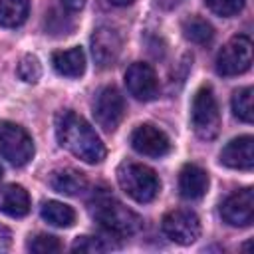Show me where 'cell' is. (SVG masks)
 <instances>
[{"label":"cell","mask_w":254,"mask_h":254,"mask_svg":"<svg viewBox=\"0 0 254 254\" xmlns=\"http://www.w3.org/2000/svg\"><path fill=\"white\" fill-rule=\"evenodd\" d=\"M56 133L62 147L87 165H97L105 159V145L93 127L73 111H62L56 117Z\"/></svg>","instance_id":"1"},{"label":"cell","mask_w":254,"mask_h":254,"mask_svg":"<svg viewBox=\"0 0 254 254\" xmlns=\"http://www.w3.org/2000/svg\"><path fill=\"white\" fill-rule=\"evenodd\" d=\"M91 216L95 218V222H99L101 228L115 236H131L143 226V220L137 212H133L107 192H99L97 196H93Z\"/></svg>","instance_id":"2"},{"label":"cell","mask_w":254,"mask_h":254,"mask_svg":"<svg viewBox=\"0 0 254 254\" xmlns=\"http://www.w3.org/2000/svg\"><path fill=\"white\" fill-rule=\"evenodd\" d=\"M117 181L121 190L131 196L135 202H151L159 190H161V181L157 173L141 163H125L117 169Z\"/></svg>","instance_id":"3"},{"label":"cell","mask_w":254,"mask_h":254,"mask_svg":"<svg viewBox=\"0 0 254 254\" xmlns=\"http://www.w3.org/2000/svg\"><path fill=\"white\" fill-rule=\"evenodd\" d=\"M190 125L198 139L212 141L220 133V111L216 97L208 85L200 87L190 105Z\"/></svg>","instance_id":"4"},{"label":"cell","mask_w":254,"mask_h":254,"mask_svg":"<svg viewBox=\"0 0 254 254\" xmlns=\"http://www.w3.org/2000/svg\"><path fill=\"white\" fill-rule=\"evenodd\" d=\"M0 155L14 167L30 163L34 157V141L30 133L12 121H0Z\"/></svg>","instance_id":"5"},{"label":"cell","mask_w":254,"mask_h":254,"mask_svg":"<svg viewBox=\"0 0 254 254\" xmlns=\"http://www.w3.org/2000/svg\"><path fill=\"white\" fill-rule=\"evenodd\" d=\"M252 65V42L248 36L238 34L232 36L222 50L218 52L216 58V71L218 75L230 77V75H240L248 71Z\"/></svg>","instance_id":"6"},{"label":"cell","mask_w":254,"mask_h":254,"mask_svg":"<svg viewBox=\"0 0 254 254\" xmlns=\"http://www.w3.org/2000/svg\"><path fill=\"white\" fill-rule=\"evenodd\" d=\"M125 113V101L117 87L107 85L101 87L93 101V117L99 127L105 131H115L123 119Z\"/></svg>","instance_id":"7"},{"label":"cell","mask_w":254,"mask_h":254,"mask_svg":"<svg viewBox=\"0 0 254 254\" xmlns=\"http://www.w3.org/2000/svg\"><path fill=\"white\" fill-rule=\"evenodd\" d=\"M163 232L169 240L187 246L192 244L198 236H200V220L194 212L179 208V210H171L163 216Z\"/></svg>","instance_id":"8"},{"label":"cell","mask_w":254,"mask_h":254,"mask_svg":"<svg viewBox=\"0 0 254 254\" xmlns=\"http://www.w3.org/2000/svg\"><path fill=\"white\" fill-rule=\"evenodd\" d=\"M121 48H123V38H121V32L113 26H99L93 30L91 34V54H93V60L99 67H111L119 54H121Z\"/></svg>","instance_id":"9"},{"label":"cell","mask_w":254,"mask_h":254,"mask_svg":"<svg viewBox=\"0 0 254 254\" xmlns=\"http://www.w3.org/2000/svg\"><path fill=\"white\" fill-rule=\"evenodd\" d=\"M220 216L230 226H248L254 220V190L246 187L226 196L220 204Z\"/></svg>","instance_id":"10"},{"label":"cell","mask_w":254,"mask_h":254,"mask_svg":"<svg viewBox=\"0 0 254 254\" xmlns=\"http://www.w3.org/2000/svg\"><path fill=\"white\" fill-rule=\"evenodd\" d=\"M125 85H127V91L139 101H151L159 95V81H157L155 69L143 62H135L127 67Z\"/></svg>","instance_id":"11"},{"label":"cell","mask_w":254,"mask_h":254,"mask_svg":"<svg viewBox=\"0 0 254 254\" xmlns=\"http://www.w3.org/2000/svg\"><path fill=\"white\" fill-rule=\"evenodd\" d=\"M131 145L137 153L155 157V159L169 155L171 147H173L169 135L151 123H143V125L135 127V131L131 133Z\"/></svg>","instance_id":"12"},{"label":"cell","mask_w":254,"mask_h":254,"mask_svg":"<svg viewBox=\"0 0 254 254\" xmlns=\"http://www.w3.org/2000/svg\"><path fill=\"white\" fill-rule=\"evenodd\" d=\"M220 163L228 169L250 171L254 167V139L250 135H242L226 143L220 151Z\"/></svg>","instance_id":"13"},{"label":"cell","mask_w":254,"mask_h":254,"mask_svg":"<svg viewBox=\"0 0 254 254\" xmlns=\"http://www.w3.org/2000/svg\"><path fill=\"white\" fill-rule=\"evenodd\" d=\"M208 189V175L198 165H185L179 173V190L187 200H196L204 196Z\"/></svg>","instance_id":"14"},{"label":"cell","mask_w":254,"mask_h":254,"mask_svg":"<svg viewBox=\"0 0 254 254\" xmlns=\"http://www.w3.org/2000/svg\"><path fill=\"white\" fill-rule=\"evenodd\" d=\"M0 212L22 218L30 212V194L20 185H6L0 187Z\"/></svg>","instance_id":"15"},{"label":"cell","mask_w":254,"mask_h":254,"mask_svg":"<svg viewBox=\"0 0 254 254\" xmlns=\"http://www.w3.org/2000/svg\"><path fill=\"white\" fill-rule=\"evenodd\" d=\"M54 69L64 77H79L85 71V54L81 48L60 50L52 54Z\"/></svg>","instance_id":"16"},{"label":"cell","mask_w":254,"mask_h":254,"mask_svg":"<svg viewBox=\"0 0 254 254\" xmlns=\"http://www.w3.org/2000/svg\"><path fill=\"white\" fill-rule=\"evenodd\" d=\"M50 187L62 194L67 196H75L81 194L87 189V179L83 177V173L75 171V169H60L54 171L50 177Z\"/></svg>","instance_id":"17"},{"label":"cell","mask_w":254,"mask_h":254,"mask_svg":"<svg viewBox=\"0 0 254 254\" xmlns=\"http://www.w3.org/2000/svg\"><path fill=\"white\" fill-rule=\"evenodd\" d=\"M42 218L52 224V226H58V228H69L73 222H75V210L60 200H46L42 202Z\"/></svg>","instance_id":"18"},{"label":"cell","mask_w":254,"mask_h":254,"mask_svg":"<svg viewBox=\"0 0 254 254\" xmlns=\"http://www.w3.org/2000/svg\"><path fill=\"white\" fill-rule=\"evenodd\" d=\"M30 14V0H0V26L18 28Z\"/></svg>","instance_id":"19"},{"label":"cell","mask_w":254,"mask_h":254,"mask_svg":"<svg viewBox=\"0 0 254 254\" xmlns=\"http://www.w3.org/2000/svg\"><path fill=\"white\" fill-rule=\"evenodd\" d=\"M183 34H185V38L189 42L198 44V46H206L214 38V28L204 18L190 16V18H187L183 22Z\"/></svg>","instance_id":"20"},{"label":"cell","mask_w":254,"mask_h":254,"mask_svg":"<svg viewBox=\"0 0 254 254\" xmlns=\"http://www.w3.org/2000/svg\"><path fill=\"white\" fill-rule=\"evenodd\" d=\"M232 113L236 119L244 123H252L254 111H252V87H242L232 95Z\"/></svg>","instance_id":"21"},{"label":"cell","mask_w":254,"mask_h":254,"mask_svg":"<svg viewBox=\"0 0 254 254\" xmlns=\"http://www.w3.org/2000/svg\"><path fill=\"white\" fill-rule=\"evenodd\" d=\"M18 75L26 83H36L42 77V64H40V60L36 56H32V54L24 56L20 60V64H18Z\"/></svg>","instance_id":"22"},{"label":"cell","mask_w":254,"mask_h":254,"mask_svg":"<svg viewBox=\"0 0 254 254\" xmlns=\"http://www.w3.org/2000/svg\"><path fill=\"white\" fill-rule=\"evenodd\" d=\"M28 250L36 254H54L62 250V242L52 234H38L28 242Z\"/></svg>","instance_id":"23"},{"label":"cell","mask_w":254,"mask_h":254,"mask_svg":"<svg viewBox=\"0 0 254 254\" xmlns=\"http://www.w3.org/2000/svg\"><path fill=\"white\" fill-rule=\"evenodd\" d=\"M204 4L208 6L212 14L222 16V18L236 16L244 8V0H204Z\"/></svg>","instance_id":"24"},{"label":"cell","mask_w":254,"mask_h":254,"mask_svg":"<svg viewBox=\"0 0 254 254\" xmlns=\"http://www.w3.org/2000/svg\"><path fill=\"white\" fill-rule=\"evenodd\" d=\"M109 248L111 244H105V240L97 236H77L75 242L71 244L73 252H105Z\"/></svg>","instance_id":"25"},{"label":"cell","mask_w":254,"mask_h":254,"mask_svg":"<svg viewBox=\"0 0 254 254\" xmlns=\"http://www.w3.org/2000/svg\"><path fill=\"white\" fill-rule=\"evenodd\" d=\"M12 244V232L4 224H0V252H6Z\"/></svg>","instance_id":"26"},{"label":"cell","mask_w":254,"mask_h":254,"mask_svg":"<svg viewBox=\"0 0 254 254\" xmlns=\"http://www.w3.org/2000/svg\"><path fill=\"white\" fill-rule=\"evenodd\" d=\"M183 0H157V4L161 6V8H165V10H171V8H177L179 4H181Z\"/></svg>","instance_id":"27"},{"label":"cell","mask_w":254,"mask_h":254,"mask_svg":"<svg viewBox=\"0 0 254 254\" xmlns=\"http://www.w3.org/2000/svg\"><path fill=\"white\" fill-rule=\"evenodd\" d=\"M62 2H64L69 10H79V8L83 6V2H85V0H62Z\"/></svg>","instance_id":"28"},{"label":"cell","mask_w":254,"mask_h":254,"mask_svg":"<svg viewBox=\"0 0 254 254\" xmlns=\"http://www.w3.org/2000/svg\"><path fill=\"white\" fill-rule=\"evenodd\" d=\"M111 4H115V6H129V4H133V0H109Z\"/></svg>","instance_id":"29"},{"label":"cell","mask_w":254,"mask_h":254,"mask_svg":"<svg viewBox=\"0 0 254 254\" xmlns=\"http://www.w3.org/2000/svg\"><path fill=\"white\" fill-rule=\"evenodd\" d=\"M2 175H4V171H2V167H0V179H2Z\"/></svg>","instance_id":"30"}]
</instances>
